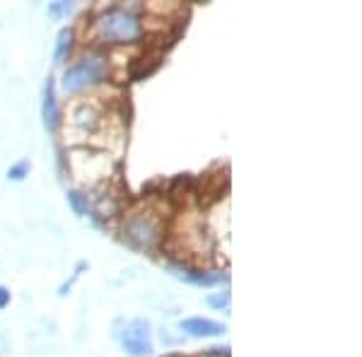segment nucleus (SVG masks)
Instances as JSON below:
<instances>
[{
	"label": "nucleus",
	"instance_id": "nucleus-1",
	"mask_svg": "<svg viewBox=\"0 0 362 357\" xmlns=\"http://www.w3.org/2000/svg\"><path fill=\"white\" fill-rule=\"evenodd\" d=\"M148 22L136 5H109L99 8L87 22V39L95 49H128L143 44Z\"/></svg>",
	"mask_w": 362,
	"mask_h": 357
},
{
	"label": "nucleus",
	"instance_id": "nucleus-2",
	"mask_svg": "<svg viewBox=\"0 0 362 357\" xmlns=\"http://www.w3.org/2000/svg\"><path fill=\"white\" fill-rule=\"evenodd\" d=\"M119 234L131 249L143 251V254H155L162 249L167 237L165 215H160L155 208L143 206L136 210H128L121 215Z\"/></svg>",
	"mask_w": 362,
	"mask_h": 357
},
{
	"label": "nucleus",
	"instance_id": "nucleus-3",
	"mask_svg": "<svg viewBox=\"0 0 362 357\" xmlns=\"http://www.w3.org/2000/svg\"><path fill=\"white\" fill-rule=\"evenodd\" d=\"M109 78H112V56H109V51L92 46L66 68L61 78V87L66 95L78 97L109 83Z\"/></svg>",
	"mask_w": 362,
	"mask_h": 357
},
{
	"label": "nucleus",
	"instance_id": "nucleus-4",
	"mask_svg": "<svg viewBox=\"0 0 362 357\" xmlns=\"http://www.w3.org/2000/svg\"><path fill=\"white\" fill-rule=\"evenodd\" d=\"M68 169L80 184L95 191L99 186L109 184L114 172V160L107 150H99L95 145H80V148L70 150Z\"/></svg>",
	"mask_w": 362,
	"mask_h": 357
},
{
	"label": "nucleus",
	"instance_id": "nucleus-5",
	"mask_svg": "<svg viewBox=\"0 0 362 357\" xmlns=\"http://www.w3.org/2000/svg\"><path fill=\"white\" fill-rule=\"evenodd\" d=\"M63 124H66V133H70L78 143L75 148H80L107 131V114L95 99H78L70 104L68 119H63Z\"/></svg>",
	"mask_w": 362,
	"mask_h": 357
},
{
	"label": "nucleus",
	"instance_id": "nucleus-6",
	"mask_svg": "<svg viewBox=\"0 0 362 357\" xmlns=\"http://www.w3.org/2000/svg\"><path fill=\"white\" fill-rule=\"evenodd\" d=\"M119 341H121L124 353H128L131 357H150L155 350L150 321H145V319L128 321V324L124 326V331H121Z\"/></svg>",
	"mask_w": 362,
	"mask_h": 357
},
{
	"label": "nucleus",
	"instance_id": "nucleus-7",
	"mask_svg": "<svg viewBox=\"0 0 362 357\" xmlns=\"http://www.w3.org/2000/svg\"><path fill=\"white\" fill-rule=\"evenodd\" d=\"M87 193H90V218H95L99 225L112 222V220H121V215L126 213L121 196L109 189V184L99 186L95 191H87Z\"/></svg>",
	"mask_w": 362,
	"mask_h": 357
},
{
	"label": "nucleus",
	"instance_id": "nucleus-8",
	"mask_svg": "<svg viewBox=\"0 0 362 357\" xmlns=\"http://www.w3.org/2000/svg\"><path fill=\"white\" fill-rule=\"evenodd\" d=\"M167 271L172 273L174 278L184 280V283H191V285H206V288H213V285L227 283V273L206 271V268H198L189 261H167Z\"/></svg>",
	"mask_w": 362,
	"mask_h": 357
},
{
	"label": "nucleus",
	"instance_id": "nucleus-9",
	"mask_svg": "<svg viewBox=\"0 0 362 357\" xmlns=\"http://www.w3.org/2000/svg\"><path fill=\"white\" fill-rule=\"evenodd\" d=\"M42 116H44V126L49 133H58L63 126L61 119V107H58V97H56V80L46 78L44 85V102H42Z\"/></svg>",
	"mask_w": 362,
	"mask_h": 357
},
{
	"label": "nucleus",
	"instance_id": "nucleus-10",
	"mask_svg": "<svg viewBox=\"0 0 362 357\" xmlns=\"http://www.w3.org/2000/svg\"><path fill=\"white\" fill-rule=\"evenodd\" d=\"M179 331L191 338H218L227 331L225 324L213 319H203V316H191V319L179 321Z\"/></svg>",
	"mask_w": 362,
	"mask_h": 357
},
{
	"label": "nucleus",
	"instance_id": "nucleus-11",
	"mask_svg": "<svg viewBox=\"0 0 362 357\" xmlns=\"http://www.w3.org/2000/svg\"><path fill=\"white\" fill-rule=\"evenodd\" d=\"M75 46H78V29L63 27L61 32H58V42H56V54H54L56 66H66L70 58H73Z\"/></svg>",
	"mask_w": 362,
	"mask_h": 357
},
{
	"label": "nucleus",
	"instance_id": "nucleus-12",
	"mask_svg": "<svg viewBox=\"0 0 362 357\" xmlns=\"http://www.w3.org/2000/svg\"><path fill=\"white\" fill-rule=\"evenodd\" d=\"M68 203H70V208L75 210V215H80V218H87V215H90V193L87 191L70 189L68 191Z\"/></svg>",
	"mask_w": 362,
	"mask_h": 357
},
{
	"label": "nucleus",
	"instance_id": "nucleus-13",
	"mask_svg": "<svg viewBox=\"0 0 362 357\" xmlns=\"http://www.w3.org/2000/svg\"><path fill=\"white\" fill-rule=\"evenodd\" d=\"M70 13H73V3H66V0H58V3L49 5V17H54V20H63Z\"/></svg>",
	"mask_w": 362,
	"mask_h": 357
},
{
	"label": "nucleus",
	"instance_id": "nucleus-14",
	"mask_svg": "<svg viewBox=\"0 0 362 357\" xmlns=\"http://www.w3.org/2000/svg\"><path fill=\"white\" fill-rule=\"evenodd\" d=\"M29 167H32L29 165V160H20L17 165H13L8 169V179L10 181H22L29 174Z\"/></svg>",
	"mask_w": 362,
	"mask_h": 357
},
{
	"label": "nucleus",
	"instance_id": "nucleus-15",
	"mask_svg": "<svg viewBox=\"0 0 362 357\" xmlns=\"http://www.w3.org/2000/svg\"><path fill=\"white\" fill-rule=\"evenodd\" d=\"M213 309H227L230 307V292L223 290V292H213V295H208L206 300Z\"/></svg>",
	"mask_w": 362,
	"mask_h": 357
},
{
	"label": "nucleus",
	"instance_id": "nucleus-16",
	"mask_svg": "<svg viewBox=\"0 0 362 357\" xmlns=\"http://www.w3.org/2000/svg\"><path fill=\"white\" fill-rule=\"evenodd\" d=\"M10 304V290L0 285V309H5Z\"/></svg>",
	"mask_w": 362,
	"mask_h": 357
},
{
	"label": "nucleus",
	"instance_id": "nucleus-17",
	"mask_svg": "<svg viewBox=\"0 0 362 357\" xmlns=\"http://www.w3.org/2000/svg\"><path fill=\"white\" fill-rule=\"evenodd\" d=\"M83 268H85V261H83V263H78V271L73 273V280H78V275H80V271H83ZM68 290H70V283H68V285H63V288H61V295H68Z\"/></svg>",
	"mask_w": 362,
	"mask_h": 357
},
{
	"label": "nucleus",
	"instance_id": "nucleus-18",
	"mask_svg": "<svg viewBox=\"0 0 362 357\" xmlns=\"http://www.w3.org/2000/svg\"><path fill=\"white\" fill-rule=\"evenodd\" d=\"M162 357H177V355H162Z\"/></svg>",
	"mask_w": 362,
	"mask_h": 357
}]
</instances>
